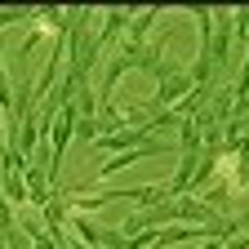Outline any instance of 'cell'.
<instances>
[{"mask_svg": "<svg viewBox=\"0 0 249 249\" xmlns=\"http://www.w3.org/2000/svg\"><path fill=\"white\" fill-rule=\"evenodd\" d=\"M151 22H160V9H142V14H134V18H129V31H124V40H129V45H142L147 31H151Z\"/></svg>", "mask_w": 249, "mask_h": 249, "instance_id": "6da1fadb", "label": "cell"}, {"mask_svg": "<svg viewBox=\"0 0 249 249\" xmlns=\"http://www.w3.org/2000/svg\"><path fill=\"white\" fill-rule=\"evenodd\" d=\"M5 196H9L14 209L27 205V178H22V174H5Z\"/></svg>", "mask_w": 249, "mask_h": 249, "instance_id": "7a4b0ae2", "label": "cell"}]
</instances>
